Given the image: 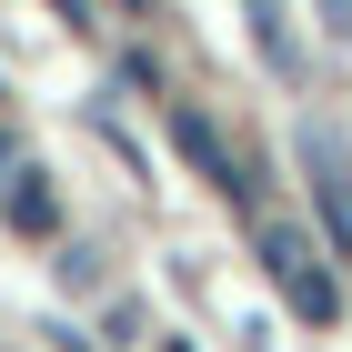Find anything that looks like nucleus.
<instances>
[{"label":"nucleus","instance_id":"1","mask_svg":"<svg viewBox=\"0 0 352 352\" xmlns=\"http://www.w3.org/2000/svg\"><path fill=\"white\" fill-rule=\"evenodd\" d=\"M252 232H262V272L272 282H282V302H292V322H342V282H332L322 272V252H312V232H302V221H252Z\"/></svg>","mask_w":352,"mask_h":352},{"label":"nucleus","instance_id":"2","mask_svg":"<svg viewBox=\"0 0 352 352\" xmlns=\"http://www.w3.org/2000/svg\"><path fill=\"white\" fill-rule=\"evenodd\" d=\"M171 151H182V162L201 171V182H212L221 201H232V212H262V201H252V191H262V182H252V171L232 162V141H221L212 121H201V111H171Z\"/></svg>","mask_w":352,"mask_h":352},{"label":"nucleus","instance_id":"3","mask_svg":"<svg viewBox=\"0 0 352 352\" xmlns=\"http://www.w3.org/2000/svg\"><path fill=\"white\" fill-rule=\"evenodd\" d=\"M302 171H312V201H322L332 252H352V151L322 131V121H302Z\"/></svg>","mask_w":352,"mask_h":352},{"label":"nucleus","instance_id":"4","mask_svg":"<svg viewBox=\"0 0 352 352\" xmlns=\"http://www.w3.org/2000/svg\"><path fill=\"white\" fill-rule=\"evenodd\" d=\"M0 212H10V232H21V242H51V232H60V191H51V171H21V162H10Z\"/></svg>","mask_w":352,"mask_h":352},{"label":"nucleus","instance_id":"5","mask_svg":"<svg viewBox=\"0 0 352 352\" xmlns=\"http://www.w3.org/2000/svg\"><path fill=\"white\" fill-rule=\"evenodd\" d=\"M252 21H262V60H282V71H302L292 30H282V0H252Z\"/></svg>","mask_w":352,"mask_h":352},{"label":"nucleus","instance_id":"6","mask_svg":"<svg viewBox=\"0 0 352 352\" xmlns=\"http://www.w3.org/2000/svg\"><path fill=\"white\" fill-rule=\"evenodd\" d=\"M51 10H60V21H71V30H91V0H51Z\"/></svg>","mask_w":352,"mask_h":352},{"label":"nucleus","instance_id":"7","mask_svg":"<svg viewBox=\"0 0 352 352\" xmlns=\"http://www.w3.org/2000/svg\"><path fill=\"white\" fill-rule=\"evenodd\" d=\"M0 182H10V141H0Z\"/></svg>","mask_w":352,"mask_h":352}]
</instances>
